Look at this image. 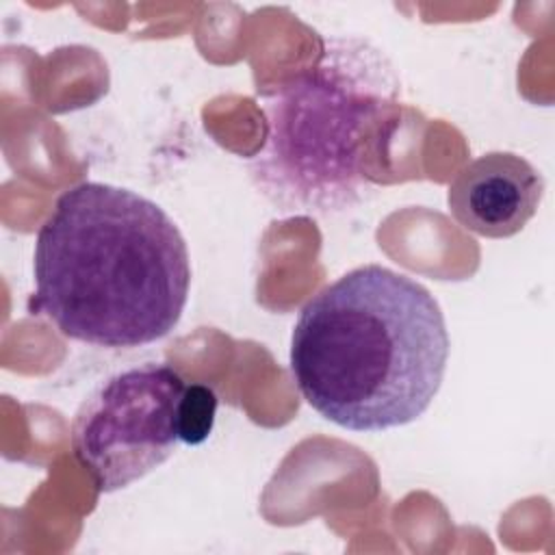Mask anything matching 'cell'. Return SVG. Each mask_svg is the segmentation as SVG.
I'll use <instances>...</instances> for the list:
<instances>
[{
    "label": "cell",
    "mask_w": 555,
    "mask_h": 555,
    "mask_svg": "<svg viewBox=\"0 0 555 555\" xmlns=\"http://www.w3.org/2000/svg\"><path fill=\"white\" fill-rule=\"evenodd\" d=\"M33 271V308L63 336L108 349L167 336L191 286L178 223L150 197L106 182H80L56 199Z\"/></svg>",
    "instance_id": "cell-1"
},
{
    "label": "cell",
    "mask_w": 555,
    "mask_h": 555,
    "mask_svg": "<svg viewBox=\"0 0 555 555\" xmlns=\"http://www.w3.org/2000/svg\"><path fill=\"white\" fill-rule=\"evenodd\" d=\"M447 358V323L434 295L399 271L364 264L306 301L288 364L323 418L351 431H384L429 408Z\"/></svg>",
    "instance_id": "cell-2"
},
{
    "label": "cell",
    "mask_w": 555,
    "mask_h": 555,
    "mask_svg": "<svg viewBox=\"0 0 555 555\" xmlns=\"http://www.w3.org/2000/svg\"><path fill=\"white\" fill-rule=\"evenodd\" d=\"M262 108L254 186L282 212L338 215L375 193L382 141L401 115V80L366 37H330L312 65L262 93Z\"/></svg>",
    "instance_id": "cell-3"
},
{
    "label": "cell",
    "mask_w": 555,
    "mask_h": 555,
    "mask_svg": "<svg viewBox=\"0 0 555 555\" xmlns=\"http://www.w3.org/2000/svg\"><path fill=\"white\" fill-rule=\"evenodd\" d=\"M186 382L165 362L111 375L78 408L72 451L98 492H115L167 462L180 442Z\"/></svg>",
    "instance_id": "cell-4"
},
{
    "label": "cell",
    "mask_w": 555,
    "mask_h": 555,
    "mask_svg": "<svg viewBox=\"0 0 555 555\" xmlns=\"http://www.w3.org/2000/svg\"><path fill=\"white\" fill-rule=\"evenodd\" d=\"M544 195L542 173L514 152H488L464 165L449 184L455 221L486 238L518 234Z\"/></svg>",
    "instance_id": "cell-5"
},
{
    "label": "cell",
    "mask_w": 555,
    "mask_h": 555,
    "mask_svg": "<svg viewBox=\"0 0 555 555\" xmlns=\"http://www.w3.org/2000/svg\"><path fill=\"white\" fill-rule=\"evenodd\" d=\"M217 395L204 384H186L180 399V442L202 444L215 425Z\"/></svg>",
    "instance_id": "cell-6"
}]
</instances>
